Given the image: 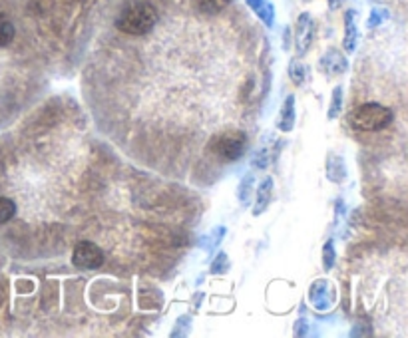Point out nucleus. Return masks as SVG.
Segmentation results:
<instances>
[{"instance_id": "nucleus-1", "label": "nucleus", "mask_w": 408, "mask_h": 338, "mask_svg": "<svg viewBox=\"0 0 408 338\" xmlns=\"http://www.w3.org/2000/svg\"><path fill=\"white\" fill-rule=\"evenodd\" d=\"M157 22V10L152 2H132L117 14L116 28L130 36H144L154 30Z\"/></svg>"}, {"instance_id": "nucleus-2", "label": "nucleus", "mask_w": 408, "mask_h": 338, "mask_svg": "<svg viewBox=\"0 0 408 338\" xmlns=\"http://www.w3.org/2000/svg\"><path fill=\"white\" fill-rule=\"evenodd\" d=\"M392 120H394V114L390 107L369 102V104L359 106L350 114V126L359 132H379V130L390 126Z\"/></svg>"}, {"instance_id": "nucleus-3", "label": "nucleus", "mask_w": 408, "mask_h": 338, "mask_svg": "<svg viewBox=\"0 0 408 338\" xmlns=\"http://www.w3.org/2000/svg\"><path fill=\"white\" fill-rule=\"evenodd\" d=\"M247 149V135L241 130H227L209 142V152L221 162H235Z\"/></svg>"}, {"instance_id": "nucleus-4", "label": "nucleus", "mask_w": 408, "mask_h": 338, "mask_svg": "<svg viewBox=\"0 0 408 338\" xmlns=\"http://www.w3.org/2000/svg\"><path fill=\"white\" fill-rule=\"evenodd\" d=\"M72 263L82 270L100 269L104 265V251L92 241H80L72 253Z\"/></svg>"}, {"instance_id": "nucleus-5", "label": "nucleus", "mask_w": 408, "mask_h": 338, "mask_svg": "<svg viewBox=\"0 0 408 338\" xmlns=\"http://www.w3.org/2000/svg\"><path fill=\"white\" fill-rule=\"evenodd\" d=\"M313 38H315V20L309 12H303L297 26H295V50H297V58L305 56L311 48Z\"/></svg>"}, {"instance_id": "nucleus-6", "label": "nucleus", "mask_w": 408, "mask_h": 338, "mask_svg": "<svg viewBox=\"0 0 408 338\" xmlns=\"http://www.w3.org/2000/svg\"><path fill=\"white\" fill-rule=\"evenodd\" d=\"M319 68H321V72H325L327 76H340V74L347 72L349 62H347L345 54H342L340 50L330 48L329 52L323 54L321 62H319Z\"/></svg>"}, {"instance_id": "nucleus-7", "label": "nucleus", "mask_w": 408, "mask_h": 338, "mask_svg": "<svg viewBox=\"0 0 408 338\" xmlns=\"http://www.w3.org/2000/svg\"><path fill=\"white\" fill-rule=\"evenodd\" d=\"M309 297L315 309L327 310L330 307V287L325 279H319L317 282H313L309 289Z\"/></svg>"}, {"instance_id": "nucleus-8", "label": "nucleus", "mask_w": 408, "mask_h": 338, "mask_svg": "<svg viewBox=\"0 0 408 338\" xmlns=\"http://www.w3.org/2000/svg\"><path fill=\"white\" fill-rule=\"evenodd\" d=\"M357 40H359V30H357V12L349 9L345 12V50L352 52L357 48Z\"/></svg>"}, {"instance_id": "nucleus-9", "label": "nucleus", "mask_w": 408, "mask_h": 338, "mask_svg": "<svg viewBox=\"0 0 408 338\" xmlns=\"http://www.w3.org/2000/svg\"><path fill=\"white\" fill-rule=\"evenodd\" d=\"M247 4L257 14V19L265 22L267 28H271L275 22V6L271 4V0H247Z\"/></svg>"}, {"instance_id": "nucleus-10", "label": "nucleus", "mask_w": 408, "mask_h": 338, "mask_svg": "<svg viewBox=\"0 0 408 338\" xmlns=\"http://www.w3.org/2000/svg\"><path fill=\"white\" fill-rule=\"evenodd\" d=\"M327 177H329L330 181H335V184L345 181V177H347V165L342 162V157L329 154V157H327Z\"/></svg>"}, {"instance_id": "nucleus-11", "label": "nucleus", "mask_w": 408, "mask_h": 338, "mask_svg": "<svg viewBox=\"0 0 408 338\" xmlns=\"http://www.w3.org/2000/svg\"><path fill=\"white\" fill-rule=\"evenodd\" d=\"M295 96H287L285 104H283L281 116H279V122H277V127L281 132H291L293 126H295Z\"/></svg>"}, {"instance_id": "nucleus-12", "label": "nucleus", "mask_w": 408, "mask_h": 338, "mask_svg": "<svg viewBox=\"0 0 408 338\" xmlns=\"http://www.w3.org/2000/svg\"><path fill=\"white\" fill-rule=\"evenodd\" d=\"M271 197H273V179L271 177H265L263 184L259 185V191H257V205H255V209H253V215H261V213L269 207Z\"/></svg>"}, {"instance_id": "nucleus-13", "label": "nucleus", "mask_w": 408, "mask_h": 338, "mask_svg": "<svg viewBox=\"0 0 408 338\" xmlns=\"http://www.w3.org/2000/svg\"><path fill=\"white\" fill-rule=\"evenodd\" d=\"M14 34H16V30H14L12 20L6 14H0V48L10 46V42L14 40Z\"/></svg>"}, {"instance_id": "nucleus-14", "label": "nucleus", "mask_w": 408, "mask_h": 338, "mask_svg": "<svg viewBox=\"0 0 408 338\" xmlns=\"http://www.w3.org/2000/svg\"><path fill=\"white\" fill-rule=\"evenodd\" d=\"M307 76H309V68L305 66L299 58L291 60V64H289V78H291L293 84L295 86H303Z\"/></svg>"}, {"instance_id": "nucleus-15", "label": "nucleus", "mask_w": 408, "mask_h": 338, "mask_svg": "<svg viewBox=\"0 0 408 338\" xmlns=\"http://www.w3.org/2000/svg\"><path fill=\"white\" fill-rule=\"evenodd\" d=\"M340 112H342V86H337L333 90V97H330V106L329 112H327V117H329V120H335V117H339Z\"/></svg>"}, {"instance_id": "nucleus-16", "label": "nucleus", "mask_w": 408, "mask_h": 338, "mask_svg": "<svg viewBox=\"0 0 408 338\" xmlns=\"http://www.w3.org/2000/svg\"><path fill=\"white\" fill-rule=\"evenodd\" d=\"M16 215V203L9 197H0V225L9 223Z\"/></svg>"}, {"instance_id": "nucleus-17", "label": "nucleus", "mask_w": 408, "mask_h": 338, "mask_svg": "<svg viewBox=\"0 0 408 338\" xmlns=\"http://www.w3.org/2000/svg\"><path fill=\"white\" fill-rule=\"evenodd\" d=\"M231 0H197V9L205 14H215L219 10H224Z\"/></svg>"}, {"instance_id": "nucleus-18", "label": "nucleus", "mask_w": 408, "mask_h": 338, "mask_svg": "<svg viewBox=\"0 0 408 338\" xmlns=\"http://www.w3.org/2000/svg\"><path fill=\"white\" fill-rule=\"evenodd\" d=\"M251 191H253V175H245L244 181L239 185V191H237V195H239V199H241L244 205H247V201H249Z\"/></svg>"}, {"instance_id": "nucleus-19", "label": "nucleus", "mask_w": 408, "mask_h": 338, "mask_svg": "<svg viewBox=\"0 0 408 338\" xmlns=\"http://www.w3.org/2000/svg\"><path fill=\"white\" fill-rule=\"evenodd\" d=\"M389 19H390L389 10L372 9V12H370V16H369V26L370 28H377V26H380L382 22H387Z\"/></svg>"}, {"instance_id": "nucleus-20", "label": "nucleus", "mask_w": 408, "mask_h": 338, "mask_svg": "<svg viewBox=\"0 0 408 338\" xmlns=\"http://www.w3.org/2000/svg\"><path fill=\"white\" fill-rule=\"evenodd\" d=\"M335 245H333V241H327L325 243V249H323V267H325V270H329L335 267Z\"/></svg>"}, {"instance_id": "nucleus-21", "label": "nucleus", "mask_w": 408, "mask_h": 338, "mask_svg": "<svg viewBox=\"0 0 408 338\" xmlns=\"http://www.w3.org/2000/svg\"><path fill=\"white\" fill-rule=\"evenodd\" d=\"M229 270V261H227V255L225 253H219L217 255V259H215L214 267H211V273L214 275H224Z\"/></svg>"}, {"instance_id": "nucleus-22", "label": "nucleus", "mask_w": 408, "mask_h": 338, "mask_svg": "<svg viewBox=\"0 0 408 338\" xmlns=\"http://www.w3.org/2000/svg\"><path fill=\"white\" fill-rule=\"evenodd\" d=\"M327 4H329L330 10H339L345 4V0H327Z\"/></svg>"}, {"instance_id": "nucleus-23", "label": "nucleus", "mask_w": 408, "mask_h": 338, "mask_svg": "<svg viewBox=\"0 0 408 338\" xmlns=\"http://www.w3.org/2000/svg\"><path fill=\"white\" fill-rule=\"evenodd\" d=\"M303 2H311V0H303Z\"/></svg>"}]
</instances>
